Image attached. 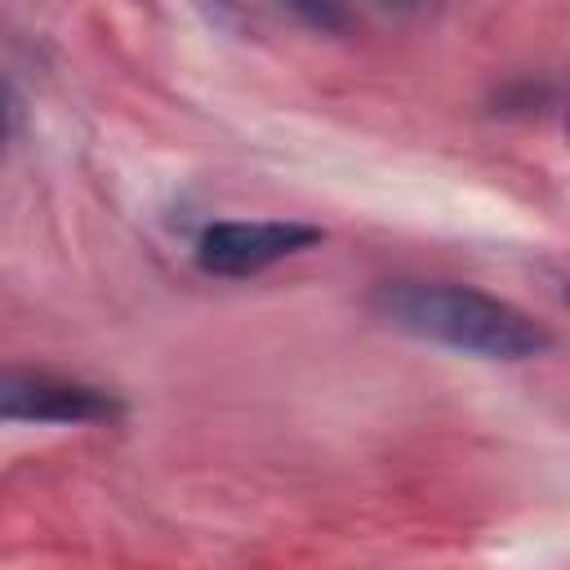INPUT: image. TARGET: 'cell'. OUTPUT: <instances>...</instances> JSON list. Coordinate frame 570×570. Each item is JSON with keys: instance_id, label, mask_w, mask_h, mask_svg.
Returning a JSON list of instances; mask_svg holds the SVG:
<instances>
[{"instance_id": "6da1fadb", "label": "cell", "mask_w": 570, "mask_h": 570, "mask_svg": "<svg viewBox=\"0 0 570 570\" xmlns=\"http://www.w3.org/2000/svg\"><path fill=\"white\" fill-rule=\"evenodd\" d=\"M374 312L401 334L481 361H534L552 347L543 321H534L499 294L454 281H387L374 294Z\"/></svg>"}, {"instance_id": "7a4b0ae2", "label": "cell", "mask_w": 570, "mask_h": 570, "mask_svg": "<svg viewBox=\"0 0 570 570\" xmlns=\"http://www.w3.org/2000/svg\"><path fill=\"white\" fill-rule=\"evenodd\" d=\"M325 232L294 218H258V223H209L196 240V263L209 276H258L272 263L303 254Z\"/></svg>"}, {"instance_id": "3957f363", "label": "cell", "mask_w": 570, "mask_h": 570, "mask_svg": "<svg viewBox=\"0 0 570 570\" xmlns=\"http://www.w3.org/2000/svg\"><path fill=\"white\" fill-rule=\"evenodd\" d=\"M0 419L4 423H111L120 419V401L94 383L0 370Z\"/></svg>"}, {"instance_id": "277c9868", "label": "cell", "mask_w": 570, "mask_h": 570, "mask_svg": "<svg viewBox=\"0 0 570 570\" xmlns=\"http://www.w3.org/2000/svg\"><path fill=\"white\" fill-rule=\"evenodd\" d=\"M285 4L321 31H343V0H285Z\"/></svg>"}, {"instance_id": "5b68a950", "label": "cell", "mask_w": 570, "mask_h": 570, "mask_svg": "<svg viewBox=\"0 0 570 570\" xmlns=\"http://www.w3.org/2000/svg\"><path fill=\"white\" fill-rule=\"evenodd\" d=\"M9 120H13V98H9V89L0 85V138L9 134Z\"/></svg>"}, {"instance_id": "8992f818", "label": "cell", "mask_w": 570, "mask_h": 570, "mask_svg": "<svg viewBox=\"0 0 570 570\" xmlns=\"http://www.w3.org/2000/svg\"><path fill=\"white\" fill-rule=\"evenodd\" d=\"M379 4H383V9H414L419 0H379Z\"/></svg>"}]
</instances>
